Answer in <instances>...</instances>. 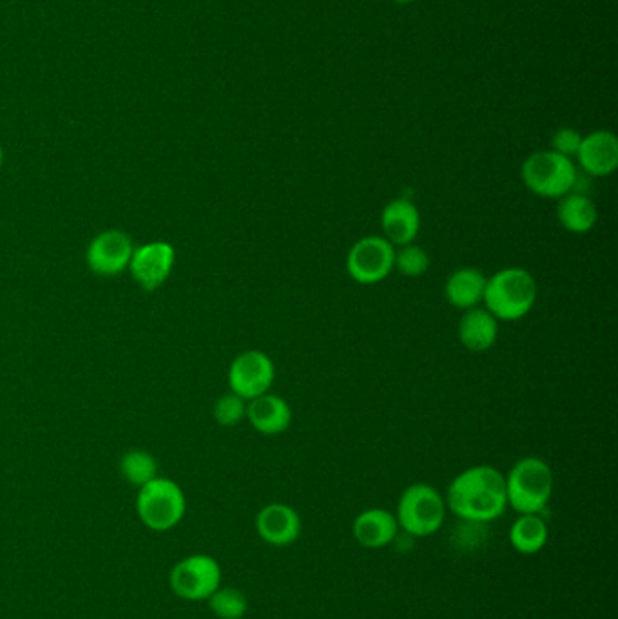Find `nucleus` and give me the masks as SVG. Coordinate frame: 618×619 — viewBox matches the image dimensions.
<instances>
[{"instance_id":"obj_1","label":"nucleus","mask_w":618,"mask_h":619,"mask_svg":"<svg viewBox=\"0 0 618 619\" xmlns=\"http://www.w3.org/2000/svg\"><path fill=\"white\" fill-rule=\"evenodd\" d=\"M444 502L460 519L488 524L506 511L504 475L493 466L468 467L452 480Z\"/></svg>"},{"instance_id":"obj_2","label":"nucleus","mask_w":618,"mask_h":619,"mask_svg":"<svg viewBox=\"0 0 618 619\" xmlns=\"http://www.w3.org/2000/svg\"><path fill=\"white\" fill-rule=\"evenodd\" d=\"M537 281L526 268L508 267L487 279L482 305L497 320H518L534 310Z\"/></svg>"},{"instance_id":"obj_3","label":"nucleus","mask_w":618,"mask_h":619,"mask_svg":"<svg viewBox=\"0 0 618 619\" xmlns=\"http://www.w3.org/2000/svg\"><path fill=\"white\" fill-rule=\"evenodd\" d=\"M508 505L518 515H540L553 494V472L539 457H524L504 477Z\"/></svg>"},{"instance_id":"obj_4","label":"nucleus","mask_w":618,"mask_h":619,"mask_svg":"<svg viewBox=\"0 0 618 619\" xmlns=\"http://www.w3.org/2000/svg\"><path fill=\"white\" fill-rule=\"evenodd\" d=\"M521 178L532 195L545 200H560L575 189L576 167L573 160L556 151H537L524 160Z\"/></svg>"},{"instance_id":"obj_5","label":"nucleus","mask_w":618,"mask_h":619,"mask_svg":"<svg viewBox=\"0 0 618 619\" xmlns=\"http://www.w3.org/2000/svg\"><path fill=\"white\" fill-rule=\"evenodd\" d=\"M446 502L430 483H412L397 502L396 519L399 529L416 538H427L443 527Z\"/></svg>"},{"instance_id":"obj_6","label":"nucleus","mask_w":618,"mask_h":619,"mask_svg":"<svg viewBox=\"0 0 618 619\" xmlns=\"http://www.w3.org/2000/svg\"><path fill=\"white\" fill-rule=\"evenodd\" d=\"M138 515L153 530H170L186 515V497L178 483L156 477L140 488Z\"/></svg>"},{"instance_id":"obj_7","label":"nucleus","mask_w":618,"mask_h":619,"mask_svg":"<svg viewBox=\"0 0 618 619\" xmlns=\"http://www.w3.org/2000/svg\"><path fill=\"white\" fill-rule=\"evenodd\" d=\"M396 247L383 236H365L350 247L347 272L358 284H377L394 270Z\"/></svg>"},{"instance_id":"obj_8","label":"nucleus","mask_w":618,"mask_h":619,"mask_svg":"<svg viewBox=\"0 0 618 619\" xmlns=\"http://www.w3.org/2000/svg\"><path fill=\"white\" fill-rule=\"evenodd\" d=\"M222 582V569L217 560L206 554H195L176 563L171 572V587L184 599H209Z\"/></svg>"},{"instance_id":"obj_9","label":"nucleus","mask_w":618,"mask_h":619,"mask_svg":"<svg viewBox=\"0 0 618 619\" xmlns=\"http://www.w3.org/2000/svg\"><path fill=\"white\" fill-rule=\"evenodd\" d=\"M275 378V362L261 350L240 353L231 362L228 373L229 388L247 402L259 395L269 394Z\"/></svg>"},{"instance_id":"obj_10","label":"nucleus","mask_w":618,"mask_h":619,"mask_svg":"<svg viewBox=\"0 0 618 619\" xmlns=\"http://www.w3.org/2000/svg\"><path fill=\"white\" fill-rule=\"evenodd\" d=\"M135 245L129 234L118 229L96 234L85 250V262L91 272L101 278H115L129 268Z\"/></svg>"},{"instance_id":"obj_11","label":"nucleus","mask_w":618,"mask_h":619,"mask_svg":"<svg viewBox=\"0 0 618 619\" xmlns=\"http://www.w3.org/2000/svg\"><path fill=\"white\" fill-rule=\"evenodd\" d=\"M175 261L176 250L171 243L151 242L135 248L127 270L140 289L154 292L170 279Z\"/></svg>"},{"instance_id":"obj_12","label":"nucleus","mask_w":618,"mask_h":619,"mask_svg":"<svg viewBox=\"0 0 618 619\" xmlns=\"http://www.w3.org/2000/svg\"><path fill=\"white\" fill-rule=\"evenodd\" d=\"M256 530L269 546H292L302 535V518L291 505H265L256 516Z\"/></svg>"},{"instance_id":"obj_13","label":"nucleus","mask_w":618,"mask_h":619,"mask_svg":"<svg viewBox=\"0 0 618 619\" xmlns=\"http://www.w3.org/2000/svg\"><path fill=\"white\" fill-rule=\"evenodd\" d=\"M576 160L584 173L606 178L618 167V140L611 131H595L582 137Z\"/></svg>"},{"instance_id":"obj_14","label":"nucleus","mask_w":618,"mask_h":619,"mask_svg":"<svg viewBox=\"0 0 618 619\" xmlns=\"http://www.w3.org/2000/svg\"><path fill=\"white\" fill-rule=\"evenodd\" d=\"M381 229L383 237L396 248L416 242L421 231L418 206L407 198H397L386 203L385 209L381 210Z\"/></svg>"},{"instance_id":"obj_15","label":"nucleus","mask_w":618,"mask_h":619,"mask_svg":"<svg viewBox=\"0 0 618 619\" xmlns=\"http://www.w3.org/2000/svg\"><path fill=\"white\" fill-rule=\"evenodd\" d=\"M245 419L261 435H280L291 428L292 410L285 399L269 392L248 400Z\"/></svg>"},{"instance_id":"obj_16","label":"nucleus","mask_w":618,"mask_h":619,"mask_svg":"<svg viewBox=\"0 0 618 619\" xmlns=\"http://www.w3.org/2000/svg\"><path fill=\"white\" fill-rule=\"evenodd\" d=\"M355 541L365 549H383L390 546L399 535L396 515L390 511L372 507L358 515L352 524Z\"/></svg>"},{"instance_id":"obj_17","label":"nucleus","mask_w":618,"mask_h":619,"mask_svg":"<svg viewBox=\"0 0 618 619\" xmlns=\"http://www.w3.org/2000/svg\"><path fill=\"white\" fill-rule=\"evenodd\" d=\"M457 336H459L460 344L468 352H488L499 337V320L485 306L465 310L459 320Z\"/></svg>"},{"instance_id":"obj_18","label":"nucleus","mask_w":618,"mask_h":619,"mask_svg":"<svg viewBox=\"0 0 618 619\" xmlns=\"http://www.w3.org/2000/svg\"><path fill=\"white\" fill-rule=\"evenodd\" d=\"M487 279L479 268H457L444 283V300L448 301L450 306L463 312L481 306Z\"/></svg>"},{"instance_id":"obj_19","label":"nucleus","mask_w":618,"mask_h":619,"mask_svg":"<svg viewBox=\"0 0 618 619\" xmlns=\"http://www.w3.org/2000/svg\"><path fill=\"white\" fill-rule=\"evenodd\" d=\"M557 201V221L564 231L586 234L597 225L598 210L592 198L571 190Z\"/></svg>"},{"instance_id":"obj_20","label":"nucleus","mask_w":618,"mask_h":619,"mask_svg":"<svg viewBox=\"0 0 618 619\" xmlns=\"http://www.w3.org/2000/svg\"><path fill=\"white\" fill-rule=\"evenodd\" d=\"M548 525L540 515H521L510 527V544L521 554H537L548 541Z\"/></svg>"},{"instance_id":"obj_21","label":"nucleus","mask_w":618,"mask_h":619,"mask_svg":"<svg viewBox=\"0 0 618 619\" xmlns=\"http://www.w3.org/2000/svg\"><path fill=\"white\" fill-rule=\"evenodd\" d=\"M120 472L127 482L142 488L159 475V464L153 455L143 449H131L120 460Z\"/></svg>"},{"instance_id":"obj_22","label":"nucleus","mask_w":618,"mask_h":619,"mask_svg":"<svg viewBox=\"0 0 618 619\" xmlns=\"http://www.w3.org/2000/svg\"><path fill=\"white\" fill-rule=\"evenodd\" d=\"M429 268L430 256L423 247H419L416 243H408V245L396 248L394 270H397L405 278H421L429 272Z\"/></svg>"},{"instance_id":"obj_23","label":"nucleus","mask_w":618,"mask_h":619,"mask_svg":"<svg viewBox=\"0 0 618 619\" xmlns=\"http://www.w3.org/2000/svg\"><path fill=\"white\" fill-rule=\"evenodd\" d=\"M209 607L220 619H242L247 615V596L238 588H218L209 598Z\"/></svg>"},{"instance_id":"obj_24","label":"nucleus","mask_w":618,"mask_h":619,"mask_svg":"<svg viewBox=\"0 0 618 619\" xmlns=\"http://www.w3.org/2000/svg\"><path fill=\"white\" fill-rule=\"evenodd\" d=\"M212 417L223 428H234L247 417V400L229 392L214 402Z\"/></svg>"},{"instance_id":"obj_25","label":"nucleus","mask_w":618,"mask_h":619,"mask_svg":"<svg viewBox=\"0 0 618 619\" xmlns=\"http://www.w3.org/2000/svg\"><path fill=\"white\" fill-rule=\"evenodd\" d=\"M582 135L571 127H562L559 131H556L553 138H551V151L562 154L565 157L576 156L579 153V148H581Z\"/></svg>"},{"instance_id":"obj_26","label":"nucleus","mask_w":618,"mask_h":619,"mask_svg":"<svg viewBox=\"0 0 618 619\" xmlns=\"http://www.w3.org/2000/svg\"><path fill=\"white\" fill-rule=\"evenodd\" d=\"M392 2H396V4H412V2H416V0H392Z\"/></svg>"},{"instance_id":"obj_27","label":"nucleus","mask_w":618,"mask_h":619,"mask_svg":"<svg viewBox=\"0 0 618 619\" xmlns=\"http://www.w3.org/2000/svg\"><path fill=\"white\" fill-rule=\"evenodd\" d=\"M2 163H4V151L0 148V168H2Z\"/></svg>"}]
</instances>
